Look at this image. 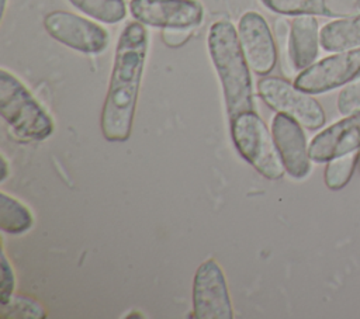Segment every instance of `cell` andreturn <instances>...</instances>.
I'll use <instances>...</instances> for the list:
<instances>
[{"mask_svg":"<svg viewBox=\"0 0 360 319\" xmlns=\"http://www.w3.org/2000/svg\"><path fill=\"white\" fill-rule=\"evenodd\" d=\"M1 162H3V173H1V181H4L7 178V160L4 156H1Z\"/></svg>","mask_w":360,"mask_h":319,"instance_id":"24","label":"cell"},{"mask_svg":"<svg viewBox=\"0 0 360 319\" xmlns=\"http://www.w3.org/2000/svg\"><path fill=\"white\" fill-rule=\"evenodd\" d=\"M302 125L292 117L277 112L271 121V134L285 171L295 180L305 178L311 171V157Z\"/></svg>","mask_w":360,"mask_h":319,"instance_id":"11","label":"cell"},{"mask_svg":"<svg viewBox=\"0 0 360 319\" xmlns=\"http://www.w3.org/2000/svg\"><path fill=\"white\" fill-rule=\"evenodd\" d=\"M0 114L21 141H44L53 132V121L46 110L6 69L0 70Z\"/></svg>","mask_w":360,"mask_h":319,"instance_id":"3","label":"cell"},{"mask_svg":"<svg viewBox=\"0 0 360 319\" xmlns=\"http://www.w3.org/2000/svg\"><path fill=\"white\" fill-rule=\"evenodd\" d=\"M359 156L360 150H354L326 162L323 180L329 190H340L350 181L352 174L359 164Z\"/></svg>","mask_w":360,"mask_h":319,"instance_id":"18","label":"cell"},{"mask_svg":"<svg viewBox=\"0 0 360 319\" xmlns=\"http://www.w3.org/2000/svg\"><path fill=\"white\" fill-rule=\"evenodd\" d=\"M319 42L328 52L360 48V14L325 24L319 31Z\"/></svg>","mask_w":360,"mask_h":319,"instance_id":"15","label":"cell"},{"mask_svg":"<svg viewBox=\"0 0 360 319\" xmlns=\"http://www.w3.org/2000/svg\"><path fill=\"white\" fill-rule=\"evenodd\" d=\"M357 166H359V167H360V156H359V164H357Z\"/></svg>","mask_w":360,"mask_h":319,"instance_id":"26","label":"cell"},{"mask_svg":"<svg viewBox=\"0 0 360 319\" xmlns=\"http://www.w3.org/2000/svg\"><path fill=\"white\" fill-rule=\"evenodd\" d=\"M148 44V31L136 20L128 22L118 37L100 117L101 134L108 142H125L131 135Z\"/></svg>","mask_w":360,"mask_h":319,"instance_id":"1","label":"cell"},{"mask_svg":"<svg viewBox=\"0 0 360 319\" xmlns=\"http://www.w3.org/2000/svg\"><path fill=\"white\" fill-rule=\"evenodd\" d=\"M1 280H0V304L4 305L10 301L13 297L14 285H15V278H14V271L11 264L8 263L4 252H1Z\"/></svg>","mask_w":360,"mask_h":319,"instance_id":"22","label":"cell"},{"mask_svg":"<svg viewBox=\"0 0 360 319\" xmlns=\"http://www.w3.org/2000/svg\"><path fill=\"white\" fill-rule=\"evenodd\" d=\"M290 27H291V22H288L285 18H278L274 22L277 52L281 59L283 73L287 77H290L295 73V69L292 67L291 60H290Z\"/></svg>","mask_w":360,"mask_h":319,"instance_id":"20","label":"cell"},{"mask_svg":"<svg viewBox=\"0 0 360 319\" xmlns=\"http://www.w3.org/2000/svg\"><path fill=\"white\" fill-rule=\"evenodd\" d=\"M360 77V48L338 52L312 63L295 77L294 84L305 93L321 94Z\"/></svg>","mask_w":360,"mask_h":319,"instance_id":"8","label":"cell"},{"mask_svg":"<svg viewBox=\"0 0 360 319\" xmlns=\"http://www.w3.org/2000/svg\"><path fill=\"white\" fill-rule=\"evenodd\" d=\"M319 45L316 18L314 15H295L290 27V60L295 72L314 63Z\"/></svg>","mask_w":360,"mask_h":319,"instance_id":"14","label":"cell"},{"mask_svg":"<svg viewBox=\"0 0 360 319\" xmlns=\"http://www.w3.org/2000/svg\"><path fill=\"white\" fill-rule=\"evenodd\" d=\"M229 131L233 146L257 173L267 180L284 176L285 167L273 134L255 110L231 118Z\"/></svg>","mask_w":360,"mask_h":319,"instance_id":"4","label":"cell"},{"mask_svg":"<svg viewBox=\"0 0 360 319\" xmlns=\"http://www.w3.org/2000/svg\"><path fill=\"white\" fill-rule=\"evenodd\" d=\"M193 316L197 319H232L228 284L214 259L202 261L193 280Z\"/></svg>","mask_w":360,"mask_h":319,"instance_id":"7","label":"cell"},{"mask_svg":"<svg viewBox=\"0 0 360 319\" xmlns=\"http://www.w3.org/2000/svg\"><path fill=\"white\" fill-rule=\"evenodd\" d=\"M338 110L342 115L360 111V77L342 89L338 96Z\"/></svg>","mask_w":360,"mask_h":319,"instance_id":"21","label":"cell"},{"mask_svg":"<svg viewBox=\"0 0 360 319\" xmlns=\"http://www.w3.org/2000/svg\"><path fill=\"white\" fill-rule=\"evenodd\" d=\"M31 211L17 198L0 194V229L8 235H22L32 228Z\"/></svg>","mask_w":360,"mask_h":319,"instance_id":"16","label":"cell"},{"mask_svg":"<svg viewBox=\"0 0 360 319\" xmlns=\"http://www.w3.org/2000/svg\"><path fill=\"white\" fill-rule=\"evenodd\" d=\"M44 27L55 41L87 55L104 52L110 42L107 30L100 24L63 10L48 13Z\"/></svg>","mask_w":360,"mask_h":319,"instance_id":"6","label":"cell"},{"mask_svg":"<svg viewBox=\"0 0 360 319\" xmlns=\"http://www.w3.org/2000/svg\"><path fill=\"white\" fill-rule=\"evenodd\" d=\"M79 11L104 24H117L127 15L125 0H69Z\"/></svg>","mask_w":360,"mask_h":319,"instance_id":"17","label":"cell"},{"mask_svg":"<svg viewBox=\"0 0 360 319\" xmlns=\"http://www.w3.org/2000/svg\"><path fill=\"white\" fill-rule=\"evenodd\" d=\"M6 1H7V0H1V11H3V13H4V8H6Z\"/></svg>","mask_w":360,"mask_h":319,"instance_id":"25","label":"cell"},{"mask_svg":"<svg viewBox=\"0 0 360 319\" xmlns=\"http://www.w3.org/2000/svg\"><path fill=\"white\" fill-rule=\"evenodd\" d=\"M45 309L35 299L25 295H13L10 301L1 305V318L6 319H42Z\"/></svg>","mask_w":360,"mask_h":319,"instance_id":"19","label":"cell"},{"mask_svg":"<svg viewBox=\"0 0 360 319\" xmlns=\"http://www.w3.org/2000/svg\"><path fill=\"white\" fill-rule=\"evenodd\" d=\"M238 37L249 63L259 76L269 74L277 63V45L264 17L256 11H246L238 22Z\"/></svg>","mask_w":360,"mask_h":319,"instance_id":"10","label":"cell"},{"mask_svg":"<svg viewBox=\"0 0 360 319\" xmlns=\"http://www.w3.org/2000/svg\"><path fill=\"white\" fill-rule=\"evenodd\" d=\"M360 150V111L332 124L315 135L308 146L311 160L325 163Z\"/></svg>","mask_w":360,"mask_h":319,"instance_id":"12","label":"cell"},{"mask_svg":"<svg viewBox=\"0 0 360 319\" xmlns=\"http://www.w3.org/2000/svg\"><path fill=\"white\" fill-rule=\"evenodd\" d=\"M193 28H165L162 31V39L167 46L176 48L188 41Z\"/></svg>","mask_w":360,"mask_h":319,"instance_id":"23","label":"cell"},{"mask_svg":"<svg viewBox=\"0 0 360 319\" xmlns=\"http://www.w3.org/2000/svg\"><path fill=\"white\" fill-rule=\"evenodd\" d=\"M266 8L283 15H322L345 18L360 14V0H260Z\"/></svg>","mask_w":360,"mask_h":319,"instance_id":"13","label":"cell"},{"mask_svg":"<svg viewBox=\"0 0 360 319\" xmlns=\"http://www.w3.org/2000/svg\"><path fill=\"white\" fill-rule=\"evenodd\" d=\"M134 20L156 28H195L204 17L197 0H129Z\"/></svg>","mask_w":360,"mask_h":319,"instance_id":"9","label":"cell"},{"mask_svg":"<svg viewBox=\"0 0 360 319\" xmlns=\"http://www.w3.org/2000/svg\"><path fill=\"white\" fill-rule=\"evenodd\" d=\"M207 45L219 79L229 119L255 110L250 67L242 51L235 25L226 20L214 22L208 30Z\"/></svg>","mask_w":360,"mask_h":319,"instance_id":"2","label":"cell"},{"mask_svg":"<svg viewBox=\"0 0 360 319\" xmlns=\"http://www.w3.org/2000/svg\"><path fill=\"white\" fill-rule=\"evenodd\" d=\"M260 98L276 112L292 117L308 129H319L325 124L322 105L309 94L291 84L288 80L264 76L257 82Z\"/></svg>","mask_w":360,"mask_h":319,"instance_id":"5","label":"cell"}]
</instances>
